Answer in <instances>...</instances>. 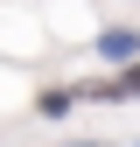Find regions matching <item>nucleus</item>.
Here are the masks:
<instances>
[{"instance_id": "obj_1", "label": "nucleus", "mask_w": 140, "mask_h": 147, "mask_svg": "<svg viewBox=\"0 0 140 147\" xmlns=\"http://www.w3.org/2000/svg\"><path fill=\"white\" fill-rule=\"evenodd\" d=\"M98 49H105L112 63H140V35H133V28H112V35H105Z\"/></svg>"}, {"instance_id": "obj_2", "label": "nucleus", "mask_w": 140, "mask_h": 147, "mask_svg": "<svg viewBox=\"0 0 140 147\" xmlns=\"http://www.w3.org/2000/svg\"><path fill=\"white\" fill-rule=\"evenodd\" d=\"M119 91H140V63H133V70H126V77H119Z\"/></svg>"}]
</instances>
